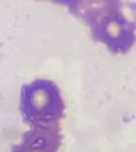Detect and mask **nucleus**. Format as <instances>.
Listing matches in <instances>:
<instances>
[{
    "mask_svg": "<svg viewBox=\"0 0 136 152\" xmlns=\"http://www.w3.org/2000/svg\"><path fill=\"white\" fill-rule=\"evenodd\" d=\"M19 111L30 126L59 125L66 114L62 91L54 81L39 78L21 87Z\"/></svg>",
    "mask_w": 136,
    "mask_h": 152,
    "instance_id": "1",
    "label": "nucleus"
},
{
    "mask_svg": "<svg viewBox=\"0 0 136 152\" xmlns=\"http://www.w3.org/2000/svg\"><path fill=\"white\" fill-rule=\"evenodd\" d=\"M91 37L112 54H126L136 42V23L117 10L89 24Z\"/></svg>",
    "mask_w": 136,
    "mask_h": 152,
    "instance_id": "2",
    "label": "nucleus"
},
{
    "mask_svg": "<svg viewBox=\"0 0 136 152\" xmlns=\"http://www.w3.org/2000/svg\"><path fill=\"white\" fill-rule=\"evenodd\" d=\"M63 136L61 125L31 126L18 143L12 146L10 152H59Z\"/></svg>",
    "mask_w": 136,
    "mask_h": 152,
    "instance_id": "3",
    "label": "nucleus"
},
{
    "mask_svg": "<svg viewBox=\"0 0 136 152\" xmlns=\"http://www.w3.org/2000/svg\"><path fill=\"white\" fill-rule=\"evenodd\" d=\"M121 9V0H73L68 7L69 13L87 26L101 17Z\"/></svg>",
    "mask_w": 136,
    "mask_h": 152,
    "instance_id": "4",
    "label": "nucleus"
},
{
    "mask_svg": "<svg viewBox=\"0 0 136 152\" xmlns=\"http://www.w3.org/2000/svg\"><path fill=\"white\" fill-rule=\"evenodd\" d=\"M48 1H52L54 4H59V5H66L68 8L69 7V4L73 1V0H48Z\"/></svg>",
    "mask_w": 136,
    "mask_h": 152,
    "instance_id": "5",
    "label": "nucleus"
},
{
    "mask_svg": "<svg viewBox=\"0 0 136 152\" xmlns=\"http://www.w3.org/2000/svg\"><path fill=\"white\" fill-rule=\"evenodd\" d=\"M129 8H130V10L135 14V17H136V1H130L129 3Z\"/></svg>",
    "mask_w": 136,
    "mask_h": 152,
    "instance_id": "6",
    "label": "nucleus"
}]
</instances>
